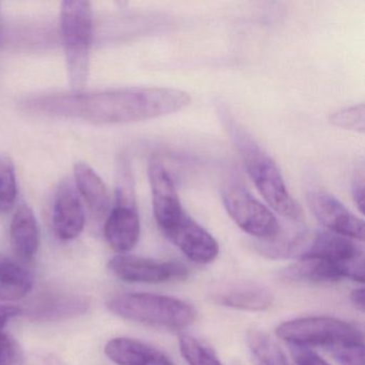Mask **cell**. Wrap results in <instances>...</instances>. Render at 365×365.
Returning <instances> with one entry per match:
<instances>
[{
  "label": "cell",
  "mask_w": 365,
  "mask_h": 365,
  "mask_svg": "<svg viewBox=\"0 0 365 365\" xmlns=\"http://www.w3.org/2000/svg\"><path fill=\"white\" fill-rule=\"evenodd\" d=\"M191 102L189 93L165 87H135L93 93H61L31 100V110L99 123H128L174 114Z\"/></svg>",
  "instance_id": "cell-1"
},
{
  "label": "cell",
  "mask_w": 365,
  "mask_h": 365,
  "mask_svg": "<svg viewBox=\"0 0 365 365\" xmlns=\"http://www.w3.org/2000/svg\"><path fill=\"white\" fill-rule=\"evenodd\" d=\"M224 121L242 158L247 174L269 206L286 219L297 222L302 220V209L288 192L272 158L234 119L226 117Z\"/></svg>",
  "instance_id": "cell-2"
},
{
  "label": "cell",
  "mask_w": 365,
  "mask_h": 365,
  "mask_svg": "<svg viewBox=\"0 0 365 365\" xmlns=\"http://www.w3.org/2000/svg\"><path fill=\"white\" fill-rule=\"evenodd\" d=\"M264 251L270 256L292 257L298 259L328 260L343 268L346 279L364 282V253L356 241L328 230L305 232L289 241H268Z\"/></svg>",
  "instance_id": "cell-3"
},
{
  "label": "cell",
  "mask_w": 365,
  "mask_h": 365,
  "mask_svg": "<svg viewBox=\"0 0 365 365\" xmlns=\"http://www.w3.org/2000/svg\"><path fill=\"white\" fill-rule=\"evenodd\" d=\"M106 305L123 319L172 330L187 328L197 316L195 309L185 301L146 292L119 294Z\"/></svg>",
  "instance_id": "cell-4"
},
{
  "label": "cell",
  "mask_w": 365,
  "mask_h": 365,
  "mask_svg": "<svg viewBox=\"0 0 365 365\" xmlns=\"http://www.w3.org/2000/svg\"><path fill=\"white\" fill-rule=\"evenodd\" d=\"M61 26L70 85L74 91L87 84L93 41V8L88 1H63Z\"/></svg>",
  "instance_id": "cell-5"
},
{
  "label": "cell",
  "mask_w": 365,
  "mask_h": 365,
  "mask_svg": "<svg viewBox=\"0 0 365 365\" xmlns=\"http://www.w3.org/2000/svg\"><path fill=\"white\" fill-rule=\"evenodd\" d=\"M277 336L298 347L364 345L362 331L356 326L331 317H304L283 322L275 330Z\"/></svg>",
  "instance_id": "cell-6"
},
{
  "label": "cell",
  "mask_w": 365,
  "mask_h": 365,
  "mask_svg": "<svg viewBox=\"0 0 365 365\" xmlns=\"http://www.w3.org/2000/svg\"><path fill=\"white\" fill-rule=\"evenodd\" d=\"M104 236L110 247L118 253L131 251L140 240V221L136 207L133 178L125 162L119 170L116 205L106 220Z\"/></svg>",
  "instance_id": "cell-7"
},
{
  "label": "cell",
  "mask_w": 365,
  "mask_h": 365,
  "mask_svg": "<svg viewBox=\"0 0 365 365\" xmlns=\"http://www.w3.org/2000/svg\"><path fill=\"white\" fill-rule=\"evenodd\" d=\"M222 200L232 221L243 232L262 241L279 236L281 228L277 217L240 183H226L222 189Z\"/></svg>",
  "instance_id": "cell-8"
},
{
  "label": "cell",
  "mask_w": 365,
  "mask_h": 365,
  "mask_svg": "<svg viewBox=\"0 0 365 365\" xmlns=\"http://www.w3.org/2000/svg\"><path fill=\"white\" fill-rule=\"evenodd\" d=\"M307 204L314 217L328 232L354 241L364 240V221L348 210L332 194L322 189L309 190Z\"/></svg>",
  "instance_id": "cell-9"
},
{
  "label": "cell",
  "mask_w": 365,
  "mask_h": 365,
  "mask_svg": "<svg viewBox=\"0 0 365 365\" xmlns=\"http://www.w3.org/2000/svg\"><path fill=\"white\" fill-rule=\"evenodd\" d=\"M110 272L121 281L129 283H162L172 279H185L189 270L176 262H157L138 256H115L108 262Z\"/></svg>",
  "instance_id": "cell-10"
},
{
  "label": "cell",
  "mask_w": 365,
  "mask_h": 365,
  "mask_svg": "<svg viewBox=\"0 0 365 365\" xmlns=\"http://www.w3.org/2000/svg\"><path fill=\"white\" fill-rule=\"evenodd\" d=\"M153 215L162 232L172 228L185 215L174 181L163 162L153 155L148 164Z\"/></svg>",
  "instance_id": "cell-11"
},
{
  "label": "cell",
  "mask_w": 365,
  "mask_h": 365,
  "mask_svg": "<svg viewBox=\"0 0 365 365\" xmlns=\"http://www.w3.org/2000/svg\"><path fill=\"white\" fill-rule=\"evenodd\" d=\"M163 234L196 264H210L219 255L217 241L187 213Z\"/></svg>",
  "instance_id": "cell-12"
},
{
  "label": "cell",
  "mask_w": 365,
  "mask_h": 365,
  "mask_svg": "<svg viewBox=\"0 0 365 365\" xmlns=\"http://www.w3.org/2000/svg\"><path fill=\"white\" fill-rule=\"evenodd\" d=\"M86 224V215L71 179H65L57 190L53 208V227L55 234L63 241L78 238Z\"/></svg>",
  "instance_id": "cell-13"
},
{
  "label": "cell",
  "mask_w": 365,
  "mask_h": 365,
  "mask_svg": "<svg viewBox=\"0 0 365 365\" xmlns=\"http://www.w3.org/2000/svg\"><path fill=\"white\" fill-rule=\"evenodd\" d=\"M212 302L241 311L260 312L273 303V294L266 286L250 281L219 283L210 290Z\"/></svg>",
  "instance_id": "cell-14"
},
{
  "label": "cell",
  "mask_w": 365,
  "mask_h": 365,
  "mask_svg": "<svg viewBox=\"0 0 365 365\" xmlns=\"http://www.w3.org/2000/svg\"><path fill=\"white\" fill-rule=\"evenodd\" d=\"M12 249L20 259L31 260L39 250L40 230L33 209L21 205L10 225Z\"/></svg>",
  "instance_id": "cell-15"
},
{
  "label": "cell",
  "mask_w": 365,
  "mask_h": 365,
  "mask_svg": "<svg viewBox=\"0 0 365 365\" xmlns=\"http://www.w3.org/2000/svg\"><path fill=\"white\" fill-rule=\"evenodd\" d=\"M89 300L76 294H58L40 299L31 305L29 318L40 322H55L76 317L88 311Z\"/></svg>",
  "instance_id": "cell-16"
},
{
  "label": "cell",
  "mask_w": 365,
  "mask_h": 365,
  "mask_svg": "<svg viewBox=\"0 0 365 365\" xmlns=\"http://www.w3.org/2000/svg\"><path fill=\"white\" fill-rule=\"evenodd\" d=\"M76 187L81 197L95 215H103L110 206V193L101 177L85 162L74 166Z\"/></svg>",
  "instance_id": "cell-17"
},
{
  "label": "cell",
  "mask_w": 365,
  "mask_h": 365,
  "mask_svg": "<svg viewBox=\"0 0 365 365\" xmlns=\"http://www.w3.org/2000/svg\"><path fill=\"white\" fill-rule=\"evenodd\" d=\"M281 277L289 282L336 283L346 279L343 268L328 260L307 258L298 259L282 271Z\"/></svg>",
  "instance_id": "cell-18"
},
{
  "label": "cell",
  "mask_w": 365,
  "mask_h": 365,
  "mask_svg": "<svg viewBox=\"0 0 365 365\" xmlns=\"http://www.w3.org/2000/svg\"><path fill=\"white\" fill-rule=\"evenodd\" d=\"M34 277L29 271L0 256V300L16 301L31 292Z\"/></svg>",
  "instance_id": "cell-19"
},
{
  "label": "cell",
  "mask_w": 365,
  "mask_h": 365,
  "mask_svg": "<svg viewBox=\"0 0 365 365\" xmlns=\"http://www.w3.org/2000/svg\"><path fill=\"white\" fill-rule=\"evenodd\" d=\"M247 345L255 365H288L279 344L264 331L250 330Z\"/></svg>",
  "instance_id": "cell-20"
},
{
  "label": "cell",
  "mask_w": 365,
  "mask_h": 365,
  "mask_svg": "<svg viewBox=\"0 0 365 365\" xmlns=\"http://www.w3.org/2000/svg\"><path fill=\"white\" fill-rule=\"evenodd\" d=\"M148 344L130 337H115L104 348L106 356L117 365H136L149 348Z\"/></svg>",
  "instance_id": "cell-21"
},
{
  "label": "cell",
  "mask_w": 365,
  "mask_h": 365,
  "mask_svg": "<svg viewBox=\"0 0 365 365\" xmlns=\"http://www.w3.org/2000/svg\"><path fill=\"white\" fill-rule=\"evenodd\" d=\"M18 191L14 160L6 153H0V212H8L14 208Z\"/></svg>",
  "instance_id": "cell-22"
},
{
  "label": "cell",
  "mask_w": 365,
  "mask_h": 365,
  "mask_svg": "<svg viewBox=\"0 0 365 365\" xmlns=\"http://www.w3.org/2000/svg\"><path fill=\"white\" fill-rule=\"evenodd\" d=\"M179 346L185 360L189 365H223L215 354L189 334H181Z\"/></svg>",
  "instance_id": "cell-23"
},
{
  "label": "cell",
  "mask_w": 365,
  "mask_h": 365,
  "mask_svg": "<svg viewBox=\"0 0 365 365\" xmlns=\"http://www.w3.org/2000/svg\"><path fill=\"white\" fill-rule=\"evenodd\" d=\"M330 123L335 127L350 131L364 133L365 130V110L364 104L350 106L343 110L333 113L329 118Z\"/></svg>",
  "instance_id": "cell-24"
},
{
  "label": "cell",
  "mask_w": 365,
  "mask_h": 365,
  "mask_svg": "<svg viewBox=\"0 0 365 365\" xmlns=\"http://www.w3.org/2000/svg\"><path fill=\"white\" fill-rule=\"evenodd\" d=\"M24 362L20 343L7 331L0 332V365H24Z\"/></svg>",
  "instance_id": "cell-25"
},
{
  "label": "cell",
  "mask_w": 365,
  "mask_h": 365,
  "mask_svg": "<svg viewBox=\"0 0 365 365\" xmlns=\"http://www.w3.org/2000/svg\"><path fill=\"white\" fill-rule=\"evenodd\" d=\"M330 351L341 365H364V345L343 346Z\"/></svg>",
  "instance_id": "cell-26"
},
{
  "label": "cell",
  "mask_w": 365,
  "mask_h": 365,
  "mask_svg": "<svg viewBox=\"0 0 365 365\" xmlns=\"http://www.w3.org/2000/svg\"><path fill=\"white\" fill-rule=\"evenodd\" d=\"M292 354L296 365H329L324 359L312 351L309 348L294 346Z\"/></svg>",
  "instance_id": "cell-27"
},
{
  "label": "cell",
  "mask_w": 365,
  "mask_h": 365,
  "mask_svg": "<svg viewBox=\"0 0 365 365\" xmlns=\"http://www.w3.org/2000/svg\"><path fill=\"white\" fill-rule=\"evenodd\" d=\"M25 365H67L63 359L52 352L35 351L25 358Z\"/></svg>",
  "instance_id": "cell-28"
},
{
  "label": "cell",
  "mask_w": 365,
  "mask_h": 365,
  "mask_svg": "<svg viewBox=\"0 0 365 365\" xmlns=\"http://www.w3.org/2000/svg\"><path fill=\"white\" fill-rule=\"evenodd\" d=\"M136 365H175L163 352L150 346Z\"/></svg>",
  "instance_id": "cell-29"
},
{
  "label": "cell",
  "mask_w": 365,
  "mask_h": 365,
  "mask_svg": "<svg viewBox=\"0 0 365 365\" xmlns=\"http://www.w3.org/2000/svg\"><path fill=\"white\" fill-rule=\"evenodd\" d=\"M352 197L360 212L364 209V175L363 170H358L352 179Z\"/></svg>",
  "instance_id": "cell-30"
},
{
  "label": "cell",
  "mask_w": 365,
  "mask_h": 365,
  "mask_svg": "<svg viewBox=\"0 0 365 365\" xmlns=\"http://www.w3.org/2000/svg\"><path fill=\"white\" fill-rule=\"evenodd\" d=\"M22 313H24V311H23L22 307H18V305L0 303V332L5 331L8 322L12 318L16 317Z\"/></svg>",
  "instance_id": "cell-31"
},
{
  "label": "cell",
  "mask_w": 365,
  "mask_h": 365,
  "mask_svg": "<svg viewBox=\"0 0 365 365\" xmlns=\"http://www.w3.org/2000/svg\"><path fill=\"white\" fill-rule=\"evenodd\" d=\"M365 292L363 288H358V289H354V292L350 294V301H351L352 304L356 307L360 312H364L365 309Z\"/></svg>",
  "instance_id": "cell-32"
}]
</instances>
